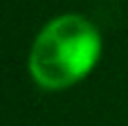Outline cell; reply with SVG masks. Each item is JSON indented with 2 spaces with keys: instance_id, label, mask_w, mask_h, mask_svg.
I'll return each mask as SVG.
<instances>
[{
  "instance_id": "1",
  "label": "cell",
  "mask_w": 128,
  "mask_h": 126,
  "mask_svg": "<svg viewBox=\"0 0 128 126\" xmlns=\"http://www.w3.org/2000/svg\"><path fill=\"white\" fill-rule=\"evenodd\" d=\"M99 54L97 29L79 18L63 16L45 27L32 52V74L45 88H63L83 77Z\"/></svg>"
}]
</instances>
